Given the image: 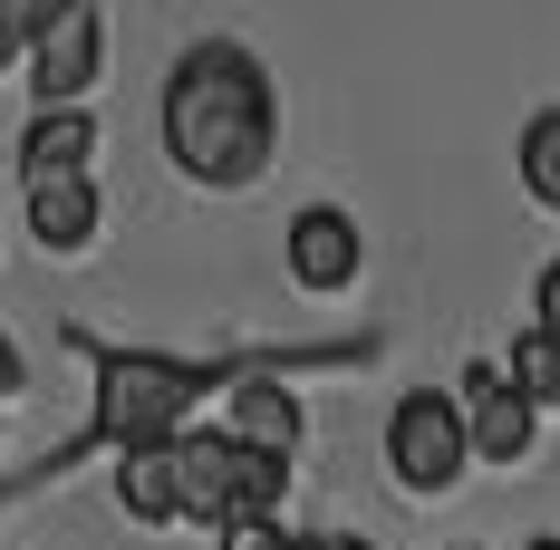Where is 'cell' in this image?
Segmentation results:
<instances>
[{"instance_id":"6da1fadb","label":"cell","mask_w":560,"mask_h":550,"mask_svg":"<svg viewBox=\"0 0 560 550\" xmlns=\"http://www.w3.org/2000/svg\"><path fill=\"white\" fill-rule=\"evenodd\" d=\"M165 155L174 174L213 184V194H242L271 174L280 145V97H271V68L242 49V39H194V49L165 68Z\"/></svg>"},{"instance_id":"7a4b0ae2","label":"cell","mask_w":560,"mask_h":550,"mask_svg":"<svg viewBox=\"0 0 560 550\" xmlns=\"http://www.w3.org/2000/svg\"><path fill=\"white\" fill-rule=\"evenodd\" d=\"M203 396V367H174V358H126L97 348V435L116 454H145V444L184 435V406Z\"/></svg>"},{"instance_id":"3957f363","label":"cell","mask_w":560,"mask_h":550,"mask_svg":"<svg viewBox=\"0 0 560 550\" xmlns=\"http://www.w3.org/2000/svg\"><path fill=\"white\" fill-rule=\"evenodd\" d=\"M387 464H396V483L406 493H454L464 483V416H454V396L445 386H406L396 396V416H387Z\"/></svg>"},{"instance_id":"277c9868","label":"cell","mask_w":560,"mask_h":550,"mask_svg":"<svg viewBox=\"0 0 560 550\" xmlns=\"http://www.w3.org/2000/svg\"><path fill=\"white\" fill-rule=\"evenodd\" d=\"M97 68H107V20H97V0H58L49 20H39V39H30V97H39V116L78 107V97L97 87Z\"/></svg>"},{"instance_id":"5b68a950","label":"cell","mask_w":560,"mask_h":550,"mask_svg":"<svg viewBox=\"0 0 560 550\" xmlns=\"http://www.w3.org/2000/svg\"><path fill=\"white\" fill-rule=\"evenodd\" d=\"M174 522H242V444L223 425H184L174 435Z\"/></svg>"},{"instance_id":"8992f818","label":"cell","mask_w":560,"mask_h":550,"mask_svg":"<svg viewBox=\"0 0 560 550\" xmlns=\"http://www.w3.org/2000/svg\"><path fill=\"white\" fill-rule=\"evenodd\" d=\"M454 416H464V454H474V464H522L532 435H541V416L503 386L493 358H474V367L454 377Z\"/></svg>"},{"instance_id":"52a82bcc","label":"cell","mask_w":560,"mask_h":550,"mask_svg":"<svg viewBox=\"0 0 560 550\" xmlns=\"http://www.w3.org/2000/svg\"><path fill=\"white\" fill-rule=\"evenodd\" d=\"M290 280L300 290H348V280L368 271V242H358V222L338 213V203H310V213H290Z\"/></svg>"},{"instance_id":"ba28073f","label":"cell","mask_w":560,"mask_h":550,"mask_svg":"<svg viewBox=\"0 0 560 550\" xmlns=\"http://www.w3.org/2000/svg\"><path fill=\"white\" fill-rule=\"evenodd\" d=\"M232 444H252V454H271V464H290L300 454V396L280 377H232Z\"/></svg>"},{"instance_id":"9c48e42d","label":"cell","mask_w":560,"mask_h":550,"mask_svg":"<svg viewBox=\"0 0 560 550\" xmlns=\"http://www.w3.org/2000/svg\"><path fill=\"white\" fill-rule=\"evenodd\" d=\"M88 155H97V116L88 107L30 116V136H20V174L30 184H88Z\"/></svg>"},{"instance_id":"30bf717a","label":"cell","mask_w":560,"mask_h":550,"mask_svg":"<svg viewBox=\"0 0 560 550\" xmlns=\"http://www.w3.org/2000/svg\"><path fill=\"white\" fill-rule=\"evenodd\" d=\"M97 232H107L97 174H88V184H30V242H39V251H58V261H68V251H88Z\"/></svg>"},{"instance_id":"8fae6325","label":"cell","mask_w":560,"mask_h":550,"mask_svg":"<svg viewBox=\"0 0 560 550\" xmlns=\"http://www.w3.org/2000/svg\"><path fill=\"white\" fill-rule=\"evenodd\" d=\"M116 502H126V522H174V444L116 454Z\"/></svg>"},{"instance_id":"7c38bea8","label":"cell","mask_w":560,"mask_h":550,"mask_svg":"<svg viewBox=\"0 0 560 550\" xmlns=\"http://www.w3.org/2000/svg\"><path fill=\"white\" fill-rule=\"evenodd\" d=\"M512 165H522V194H532L541 213H560V107H541L532 126H522Z\"/></svg>"},{"instance_id":"4fadbf2b","label":"cell","mask_w":560,"mask_h":550,"mask_svg":"<svg viewBox=\"0 0 560 550\" xmlns=\"http://www.w3.org/2000/svg\"><path fill=\"white\" fill-rule=\"evenodd\" d=\"M503 386L522 396V406H532V416H541V406L560 416V338L522 329V338H512V367H503Z\"/></svg>"},{"instance_id":"5bb4252c","label":"cell","mask_w":560,"mask_h":550,"mask_svg":"<svg viewBox=\"0 0 560 550\" xmlns=\"http://www.w3.org/2000/svg\"><path fill=\"white\" fill-rule=\"evenodd\" d=\"M39 20H49V0H0V68H20V58H30Z\"/></svg>"},{"instance_id":"9a60e30c","label":"cell","mask_w":560,"mask_h":550,"mask_svg":"<svg viewBox=\"0 0 560 550\" xmlns=\"http://www.w3.org/2000/svg\"><path fill=\"white\" fill-rule=\"evenodd\" d=\"M223 550H290V531H280V522H232Z\"/></svg>"},{"instance_id":"2e32d148","label":"cell","mask_w":560,"mask_h":550,"mask_svg":"<svg viewBox=\"0 0 560 550\" xmlns=\"http://www.w3.org/2000/svg\"><path fill=\"white\" fill-rule=\"evenodd\" d=\"M20 377H30V367H20V338L0 329V396H20Z\"/></svg>"},{"instance_id":"e0dca14e","label":"cell","mask_w":560,"mask_h":550,"mask_svg":"<svg viewBox=\"0 0 560 550\" xmlns=\"http://www.w3.org/2000/svg\"><path fill=\"white\" fill-rule=\"evenodd\" d=\"M290 550H329V531H290Z\"/></svg>"},{"instance_id":"ac0fdd59","label":"cell","mask_w":560,"mask_h":550,"mask_svg":"<svg viewBox=\"0 0 560 550\" xmlns=\"http://www.w3.org/2000/svg\"><path fill=\"white\" fill-rule=\"evenodd\" d=\"M329 550H377V541H348V531H329Z\"/></svg>"},{"instance_id":"d6986e66","label":"cell","mask_w":560,"mask_h":550,"mask_svg":"<svg viewBox=\"0 0 560 550\" xmlns=\"http://www.w3.org/2000/svg\"><path fill=\"white\" fill-rule=\"evenodd\" d=\"M522 550H560V531H541V541H522Z\"/></svg>"},{"instance_id":"ffe728a7","label":"cell","mask_w":560,"mask_h":550,"mask_svg":"<svg viewBox=\"0 0 560 550\" xmlns=\"http://www.w3.org/2000/svg\"><path fill=\"white\" fill-rule=\"evenodd\" d=\"M454 550H474V541H454Z\"/></svg>"}]
</instances>
